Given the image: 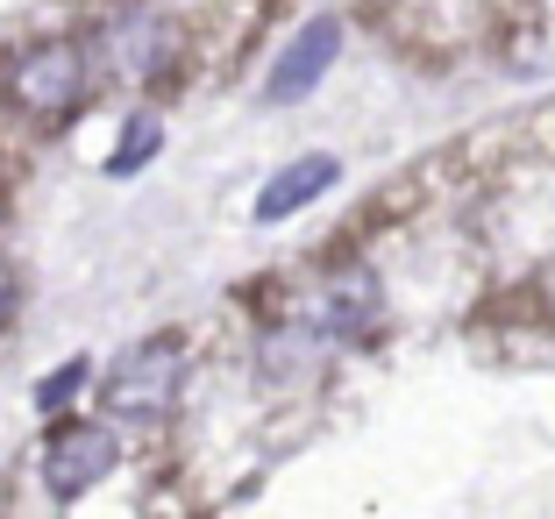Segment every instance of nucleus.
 Segmentation results:
<instances>
[{
    "label": "nucleus",
    "instance_id": "nucleus-4",
    "mask_svg": "<svg viewBox=\"0 0 555 519\" xmlns=\"http://www.w3.org/2000/svg\"><path fill=\"white\" fill-rule=\"evenodd\" d=\"M377 321V277L371 271H343V277H327L321 293L299 307V335H313V341H349V335H363V327Z\"/></svg>",
    "mask_w": 555,
    "mask_h": 519
},
{
    "label": "nucleus",
    "instance_id": "nucleus-10",
    "mask_svg": "<svg viewBox=\"0 0 555 519\" xmlns=\"http://www.w3.org/2000/svg\"><path fill=\"white\" fill-rule=\"evenodd\" d=\"M15 321V263L0 257V327Z\"/></svg>",
    "mask_w": 555,
    "mask_h": 519
},
{
    "label": "nucleus",
    "instance_id": "nucleus-1",
    "mask_svg": "<svg viewBox=\"0 0 555 519\" xmlns=\"http://www.w3.org/2000/svg\"><path fill=\"white\" fill-rule=\"evenodd\" d=\"M86 86H93V57H86L79 43H65V36L29 43V50L8 57V100H15L22 114H36V121H65L86 100Z\"/></svg>",
    "mask_w": 555,
    "mask_h": 519
},
{
    "label": "nucleus",
    "instance_id": "nucleus-5",
    "mask_svg": "<svg viewBox=\"0 0 555 519\" xmlns=\"http://www.w3.org/2000/svg\"><path fill=\"white\" fill-rule=\"evenodd\" d=\"M115 434H107V427H57V434H50V449H43V484L57 491V498H79V491H93L100 477L115 470Z\"/></svg>",
    "mask_w": 555,
    "mask_h": 519
},
{
    "label": "nucleus",
    "instance_id": "nucleus-3",
    "mask_svg": "<svg viewBox=\"0 0 555 519\" xmlns=\"http://www.w3.org/2000/svg\"><path fill=\"white\" fill-rule=\"evenodd\" d=\"M93 50H100V65L115 72L121 86H143V79H157V72H171L179 29H171L157 8H115V15L100 22Z\"/></svg>",
    "mask_w": 555,
    "mask_h": 519
},
{
    "label": "nucleus",
    "instance_id": "nucleus-7",
    "mask_svg": "<svg viewBox=\"0 0 555 519\" xmlns=\"http://www.w3.org/2000/svg\"><path fill=\"white\" fill-rule=\"evenodd\" d=\"M335 179H343V164H335V157H299V164H285V171H278V179L257 193V221H285V213L313 207V199H321Z\"/></svg>",
    "mask_w": 555,
    "mask_h": 519
},
{
    "label": "nucleus",
    "instance_id": "nucleus-2",
    "mask_svg": "<svg viewBox=\"0 0 555 519\" xmlns=\"http://www.w3.org/2000/svg\"><path fill=\"white\" fill-rule=\"evenodd\" d=\"M179 385H185V349H179V335H150V341H135L129 356L107 371L100 399H107V413H115V420H164V413L179 406Z\"/></svg>",
    "mask_w": 555,
    "mask_h": 519
},
{
    "label": "nucleus",
    "instance_id": "nucleus-6",
    "mask_svg": "<svg viewBox=\"0 0 555 519\" xmlns=\"http://www.w3.org/2000/svg\"><path fill=\"white\" fill-rule=\"evenodd\" d=\"M335 50H343V22H307V29L285 43V57H278V72L263 79V100L271 107H285V100H299V93H313V86L327 79V65H335Z\"/></svg>",
    "mask_w": 555,
    "mask_h": 519
},
{
    "label": "nucleus",
    "instance_id": "nucleus-9",
    "mask_svg": "<svg viewBox=\"0 0 555 519\" xmlns=\"http://www.w3.org/2000/svg\"><path fill=\"white\" fill-rule=\"evenodd\" d=\"M129 150H121V157H115V171H135V164H143L150 157V150H157V121H129Z\"/></svg>",
    "mask_w": 555,
    "mask_h": 519
},
{
    "label": "nucleus",
    "instance_id": "nucleus-8",
    "mask_svg": "<svg viewBox=\"0 0 555 519\" xmlns=\"http://www.w3.org/2000/svg\"><path fill=\"white\" fill-rule=\"evenodd\" d=\"M79 385H86V363H65L57 377H43V391H36V406H43V413H57V406H65V399H72Z\"/></svg>",
    "mask_w": 555,
    "mask_h": 519
}]
</instances>
